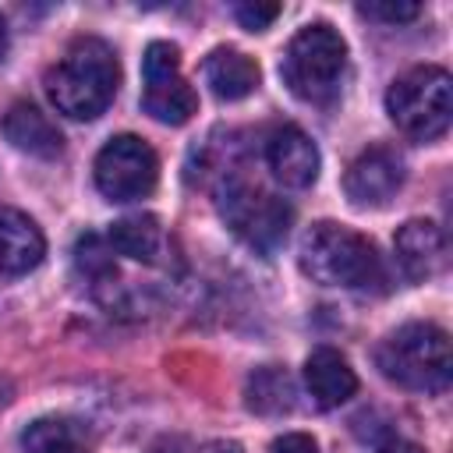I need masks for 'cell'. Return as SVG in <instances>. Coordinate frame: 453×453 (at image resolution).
Here are the masks:
<instances>
[{
  "label": "cell",
  "instance_id": "1",
  "mask_svg": "<svg viewBox=\"0 0 453 453\" xmlns=\"http://www.w3.org/2000/svg\"><path fill=\"white\" fill-rule=\"evenodd\" d=\"M42 85L57 113L71 120H96L99 113H106L120 85L117 53L96 35H78L64 50V57L46 67Z\"/></svg>",
  "mask_w": 453,
  "mask_h": 453
},
{
  "label": "cell",
  "instance_id": "2",
  "mask_svg": "<svg viewBox=\"0 0 453 453\" xmlns=\"http://www.w3.org/2000/svg\"><path fill=\"white\" fill-rule=\"evenodd\" d=\"M297 265L319 287L375 290L386 283V265L375 244L354 226H343L333 219L311 223L304 230L297 248Z\"/></svg>",
  "mask_w": 453,
  "mask_h": 453
},
{
  "label": "cell",
  "instance_id": "3",
  "mask_svg": "<svg viewBox=\"0 0 453 453\" xmlns=\"http://www.w3.org/2000/svg\"><path fill=\"white\" fill-rule=\"evenodd\" d=\"M375 365L407 393H442L453 379L449 333L435 322H403L375 347Z\"/></svg>",
  "mask_w": 453,
  "mask_h": 453
},
{
  "label": "cell",
  "instance_id": "4",
  "mask_svg": "<svg viewBox=\"0 0 453 453\" xmlns=\"http://www.w3.org/2000/svg\"><path fill=\"white\" fill-rule=\"evenodd\" d=\"M280 78L301 103H315V106L333 103L347 78L343 35L326 21H311V25L297 28L283 50Z\"/></svg>",
  "mask_w": 453,
  "mask_h": 453
},
{
  "label": "cell",
  "instance_id": "5",
  "mask_svg": "<svg viewBox=\"0 0 453 453\" xmlns=\"http://www.w3.org/2000/svg\"><path fill=\"white\" fill-rule=\"evenodd\" d=\"M386 113L400 134L411 142H435L449 131L453 117V81L439 64H418L393 78L386 92Z\"/></svg>",
  "mask_w": 453,
  "mask_h": 453
},
{
  "label": "cell",
  "instance_id": "6",
  "mask_svg": "<svg viewBox=\"0 0 453 453\" xmlns=\"http://www.w3.org/2000/svg\"><path fill=\"white\" fill-rule=\"evenodd\" d=\"M216 209H219L223 223L258 255H276L294 223V209L287 205V198L262 191L258 184H251L244 177H226L219 184Z\"/></svg>",
  "mask_w": 453,
  "mask_h": 453
},
{
  "label": "cell",
  "instance_id": "7",
  "mask_svg": "<svg viewBox=\"0 0 453 453\" xmlns=\"http://www.w3.org/2000/svg\"><path fill=\"white\" fill-rule=\"evenodd\" d=\"M142 78H145L142 110L152 120L170 124V127H180V124H188L198 113V96L188 85V78L180 74V50L173 42L156 39V42L145 46Z\"/></svg>",
  "mask_w": 453,
  "mask_h": 453
},
{
  "label": "cell",
  "instance_id": "8",
  "mask_svg": "<svg viewBox=\"0 0 453 453\" xmlns=\"http://www.w3.org/2000/svg\"><path fill=\"white\" fill-rule=\"evenodd\" d=\"M96 188L110 202L149 198L159 184V156L138 134H113L96 156Z\"/></svg>",
  "mask_w": 453,
  "mask_h": 453
},
{
  "label": "cell",
  "instance_id": "9",
  "mask_svg": "<svg viewBox=\"0 0 453 453\" xmlns=\"http://www.w3.org/2000/svg\"><path fill=\"white\" fill-rule=\"evenodd\" d=\"M400 188H403V159L386 145L365 149L343 173V191L357 209H379Z\"/></svg>",
  "mask_w": 453,
  "mask_h": 453
},
{
  "label": "cell",
  "instance_id": "10",
  "mask_svg": "<svg viewBox=\"0 0 453 453\" xmlns=\"http://www.w3.org/2000/svg\"><path fill=\"white\" fill-rule=\"evenodd\" d=\"M319 149L315 142L297 127V124H283L265 138V166L273 170V177L283 188H311L319 177Z\"/></svg>",
  "mask_w": 453,
  "mask_h": 453
},
{
  "label": "cell",
  "instance_id": "11",
  "mask_svg": "<svg viewBox=\"0 0 453 453\" xmlns=\"http://www.w3.org/2000/svg\"><path fill=\"white\" fill-rule=\"evenodd\" d=\"M393 255L411 283H425L446 265V234L432 219H407L393 237Z\"/></svg>",
  "mask_w": 453,
  "mask_h": 453
},
{
  "label": "cell",
  "instance_id": "12",
  "mask_svg": "<svg viewBox=\"0 0 453 453\" xmlns=\"http://www.w3.org/2000/svg\"><path fill=\"white\" fill-rule=\"evenodd\" d=\"M304 389L319 411H333L357 393V375L333 347H315L304 357Z\"/></svg>",
  "mask_w": 453,
  "mask_h": 453
},
{
  "label": "cell",
  "instance_id": "13",
  "mask_svg": "<svg viewBox=\"0 0 453 453\" xmlns=\"http://www.w3.org/2000/svg\"><path fill=\"white\" fill-rule=\"evenodd\" d=\"M46 255V237L32 216L0 205V276H25Z\"/></svg>",
  "mask_w": 453,
  "mask_h": 453
},
{
  "label": "cell",
  "instance_id": "14",
  "mask_svg": "<svg viewBox=\"0 0 453 453\" xmlns=\"http://www.w3.org/2000/svg\"><path fill=\"white\" fill-rule=\"evenodd\" d=\"M4 138L18 149V152H28L35 159H57L64 152V134L60 127L35 106V103H25L18 99L7 117H4Z\"/></svg>",
  "mask_w": 453,
  "mask_h": 453
},
{
  "label": "cell",
  "instance_id": "15",
  "mask_svg": "<svg viewBox=\"0 0 453 453\" xmlns=\"http://www.w3.org/2000/svg\"><path fill=\"white\" fill-rule=\"evenodd\" d=\"M202 74H205L209 92H212L216 99H223V103H237V99L251 96V92L258 88V78H262L258 64H255L248 53L234 50V46H216V50L205 57Z\"/></svg>",
  "mask_w": 453,
  "mask_h": 453
},
{
  "label": "cell",
  "instance_id": "16",
  "mask_svg": "<svg viewBox=\"0 0 453 453\" xmlns=\"http://www.w3.org/2000/svg\"><path fill=\"white\" fill-rule=\"evenodd\" d=\"M106 244L113 255H124L131 262H145V265H156L166 251V234L159 226L156 216H124L117 219L110 230H106Z\"/></svg>",
  "mask_w": 453,
  "mask_h": 453
},
{
  "label": "cell",
  "instance_id": "17",
  "mask_svg": "<svg viewBox=\"0 0 453 453\" xmlns=\"http://www.w3.org/2000/svg\"><path fill=\"white\" fill-rule=\"evenodd\" d=\"M244 403L248 411L255 414H287L294 407V382L287 375V368H276V365H265V368H255L248 375V389H244Z\"/></svg>",
  "mask_w": 453,
  "mask_h": 453
},
{
  "label": "cell",
  "instance_id": "18",
  "mask_svg": "<svg viewBox=\"0 0 453 453\" xmlns=\"http://www.w3.org/2000/svg\"><path fill=\"white\" fill-rule=\"evenodd\" d=\"M25 453H88L78 428L64 418H39L21 432Z\"/></svg>",
  "mask_w": 453,
  "mask_h": 453
},
{
  "label": "cell",
  "instance_id": "19",
  "mask_svg": "<svg viewBox=\"0 0 453 453\" xmlns=\"http://www.w3.org/2000/svg\"><path fill=\"white\" fill-rule=\"evenodd\" d=\"M74 265L88 280H110V276H117L113 251H110L106 237H99V234H81L78 237V244H74Z\"/></svg>",
  "mask_w": 453,
  "mask_h": 453
},
{
  "label": "cell",
  "instance_id": "20",
  "mask_svg": "<svg viewBox=\"0 0 453 453\" xmlns=\"http://www.w3.org/2000/svg\"><path fill=\"white\" fill-rule=\"evenodd\" d=\"M357 14H365L372 21H386V25H403V21H414L421 14V7L403 4V0H382V4H361Z\"/></svg>",
  "mask_w": 453,
  "mask_h": 453
},
{
  "label": "cell",
  "instance_id": "21",
  "mask_svg": "<svg viewBox=\"0 0 453 453\" xmlns=\"http://www.w3.org/2000/svg\"><path fill=\"white\" fill-rule=\"evenodd\" d=\"M234 18L248 32H265L280 18V4H258V0L255 4H234Z\"/></svg>",
  "mask_w": 453,
  "mask_h": 453
},
{
  "label": "cell",
  "instance_id": "22",
  "mask_svg": "<svg viewBox=\"0 0 453 453\" xmlns=\"http://www.w3.org/2000/svg\"><path fill=\"white\" fill-rule=\"evenodd\" d=\"M269 453H319L315 439L304 435V432H283L280 439H273Z\"/></svg>",
  "mask_w": 453,
  "mask_h": 453
},
{
  "label": "cell",
  "instance_id": "23",
  "mask_svg": "<svg viewBox=\"0 0 453 453\" xmlns=\"http://www.w3.org/2000/svg\"><path fill=\"white\" fill-rule=\"evenodd\" d=\"M379 453H425V449H421V446H414V442H403V439H396V442L382 446Z\"/></svg>",
  "mask_w": 453,
  "mask_h": 453
},
{
  "label": "cell",
  "instance_id": "24",
  "mask_svg": "<svg viewBox=\"0 0 453 453\" xmlns=\"http://www.w3.org/2000/svg\"><path fill=\"white\" fill-rule=\"evenodd\" d=\"M7 46H11V39H7V21H4V14H0V60L7 57Z\"/></svg>",
  "mask_w": 453,
  "mask_h": 453
},
{
  "label": "cell",
  "instance_id": "25",
  "mask_svg": "<svg viewBox=\"0 0 453 453\" xmlns=\"http://www.w3.org/2000/svg\"><path fill=\"white\" fill-rule=\"evenodd\" d=\"M219 453H237V449H219Z\"/></svg>",
  "mask_w": 453,
  "mask_h": 453
}]
</instances>
